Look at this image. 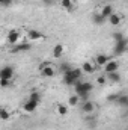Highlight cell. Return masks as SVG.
<instances>
[{
  "label": "cell",
  "mask_w": 128,
  "mask_h": 130,
  "mask_svg": "<svg viewBox=\"0 0 128 130\" xmlns=\"http://www.w3.org/2000/svg\"><path fill=\"white\" fill-rule=\"evenodd\" d=\"M107 20H109V23H110L112 26H119V23H121V17H119L118 14H115V12H113Z\"/></svg>",
  "instance_id": "9a60e30c"
},
{
  "label": "cell",
  "mask_w": 128,
  "mask_h": 130,
  "mask_svg": "<svg viewBox=\"0 0 128 130\" xmlns=\"http://www.w3.org/2000/svg\"><path fill=\"white\" fill-rule=\"evenodd\" d=\"M2 3H3V0H0V6H2Z\"/></svg>",
  "instance_id": "f1b7e54d"
},
{
  "label": "cell",
  "mask_w": 128,
  "mask_h": 130,
  "mask_svg": "<svg viewBox=\"0 0 128 130\" xmlns=\"http://www.w3.org/2000/svg\"><path fill=\"white\" fill-rule=\"evenodd\" d=\"M9 83H11V80H5V79H0V86H2V88H8V86H9Z\"/></svg>",
  "instance_id": "d4e9b609"
},
{
  "label": "cell",
  "mask_w": 128,
  "mask_h": 130,
  "mask_svg": "<svg viewBox=\"0 0 128 130\" xmlns=\"http://www.w3.org/2000/svg\"><path fill=\"white\" fill-rule=\"evenodd\" d=\"M81 71L86 73V74H92L95 71V67L92 65V62H84V64L81 65Z\"/></svg>",
  "instance_id": "5bb4252c"
},
{
  "label": "cell",
  "mask_w": 128,
  "mask_h": 130,
  "mask_svg": "<svg viewBox=\"0 0 128 130\" xmlns=\"http://www.w3.org/2000/svg\"><path fill=\"white\" fill-rule=\"evenodd\" d=\"M29 50H32V44L30 42H21L20 41L18 44H15L12 47V53H26Z\"/></svg>",
  "instance_id": "277c9868"
},
{
  "label": "cell",
  "mask_w": 128,
  "mask_h": 130,
  "mask_svg": "<svg viewBox=\"0 0 128 130\" xmlns=\"http://www.w3.org/2000/svg\"><path fill=\"white\" fill-rule=\"evenodd\" d=\"M39 70H41V74H42V77H47V79H50V77H53V76H54V70H53V67H51L50 64H47L45 67H41Z\"/></svg>",
  "instance_id": "9c48e42d"
},
{
  "label": "cell",
  "mask_w": 128,
  "mask_h": 130,
  "mask_svg": "<svg viewBox=\"0 0 128 130\" xmlns=\"http://www.w3.org/2000/svg\"><path fill=\"white\" fill-rule=\"evenodd\" d=\"M36 107H38V104L33 103V101H30V100H27V101L23 104V110L27 112V113H33V112L36 110Z\"/></svg>",
  "instance_id": "8fae6325"
},
{
  "label": "cell",
  "mask_w": 128,
  "mask_h": 130,
  "mask_svg": "<svg viewBox=\"0 0 128 130\" xmlns=\"http://www.w3.org/2000/svg\"><path fill=\"white\" fill-rule=\"evenodd\" d=\"M12 77H14V67H11V65H5V67L0 70V79L11 80Z\"/></svg>",
  "instance_id": "5b68a950"
},
{
  "label": "cell",
  "mask_w": 128,
  "mask_h": 130,
  "mask_svg": "<svg viewBox=\"0 0 128 130\" xmlns=\"http://www.w3.org/2000/svg\"><path fill=\"white\" fill-rule=\"evenodd\" d=\"M107 61H109V56H107V55L98 53L96 58H95V65H98V67H104V65L107 64Z\"/></svg>",
  "instance_id": "7c38bea8"
},
{
  "label": "cell",
  "mask_w": 128,
  "mask_h": 130,
  "mask_svg": "<svg viewBox=\"0 0 128 130\" xmlns=\"http://www.w3.org/2000/svg\"><path fill=\"white\" fill-rule=\"evenodd\" d=\"M27 38H29V41H38L41 38H45V35L38 32L36 29H27Z\"/></svg>",
  "instance_id": "ba28073f"
},
{
  "label": "cell",
  "mask_w": 128,
  "mask_h": 130,
  "mask_svg": "<svg viewBox=\"0 0 128 130\" xmlns=\"http://www.w3.org/2000/svg\"><path fill=\"white\" fill-rule=\"evenodd\" d=\"M62 55H63V45H62V44H56L54 48H53V56L57 59V58H60Z\"/></svg>",
  "instance_id": "2e32d148"
},
{
  "label": "cell",
  "mask_w": 128,
  "mask_h": 130,
  "mask_svg": "<svg viewBox=\"0 0 128 130\" xmlns=\"http://www.w3.org/2000/svg\"><path fill=\"white\" fill-rule=\"evenodd\" d=\"M68 70H71L69 64H62V65H60V71H62V74H63V73H66Z\"/></svg>",
  "instance_id": "484cf974"
},
{
  "label": "cell",
  "mask_w": 128,
  "mask_h": 130,
  "mask_svg": "<svg viewBox=\"0 0 128 130\" xmlns=\"http://www.w3.org/2000/svg\"><path fill=\"white\" fill-rule=\"evenodd\" d=\"M60 6L65 11H72L74 9V2L72 0H60Z\"/></svg>",
  "instance_id": "ac0fdd59"
},
{
  "label": "cell",
  "mask_w": 128,
  "mask_h": 130,
  "mask_svg": "<svg viewBox=\"0 0 128 130\" xmlns=\"http://www.w3.org/2000/svg\"><path fill=\"white\" fill-rule=\"evenodd\" d=\"M99 14H101V15H102L104 18H109V17H110V15L113 14V8H112L110 5H105V6L102 8V11H101Z\"/></svg>",
  "instance_id": "e0dca14e"
},
{
  "label": "cell",
  "mask_w": 128,
  "mask_h": 130,
  "mask_svg": "<svg viewBox=\"0 0 128 130\" xmlns=\"http://www.w3.org/2000/svg\"><path fill=\"white\" fill-rule=\"evenodd\" d=\"M12 2H14V0H3L2 6H11V5H12Z\"/></svg>",
  "instance_id": "83f0119b"
},
{
  "label": "cell",
  "mask_w": 128,
  "mask_h": 130,
  "mask_svg": "<svg viewBox=\"0 0 128 130\" xmlns=\"http://www.w3.org/2000/svg\"><path fill=\"white\" fill-rule=\"evenodd\" d=\"M96 82H98V83H99V85H104V83H105V82H107V79H105V77H104V76H101V77H98V79H96Z\"/></svg>",
  "instance_id": "4316f807"
},
{
  "label": "cell",
  "mask_w": 128,
  "mask_h": 130,
  "mask_svg": "<svg viewBox=\"0 0 128 130\" xmlns=\"http://www.w3.org/2000/svg\"><path fill=\"white\" fill-rule=\"evenodd\" d=\"M74 88H75V94H77V95H78V94H91L92 89H94L92 83H89V82H83L81 79L74 85Z\"/></svg>",
  "instance_id": "7a4b0ae2"
},
{
  "label": "cell",
  "mask_w": 128,
  "mask_h": 130,
  "mask_svg": "<svg viewBox=\"0 0 128 130\" xmlns=\"http://www.w3.org/2000/svg\"><path fill=\"white\" fill-rule=\"evenodd\" d=\"M95 109V104L91 101V100H86V101H81V110L84 113H92Z\"/></svg>",
  "instance_id": "30bf717a"
},
{
  "label": "cell",
  "mask_w": 128,
  "mask_h": 130,
  "mask_svg": "<svg viewBox=\"0 0 128 130\" xmlns=\"http://www.w3.org/2000/svg\"><path fill=\"white\" fill-rule=\"evenodd\" d=\"M27 100H30V101L36 103V104L39 106V103H41V100H42V95H41V92H38V91H32Z\"/></svg>",
  "instance_id": "4fadbf2b"
},
{
  "label": "cell",
  "mask_w": 128,
  "mask_h": 130,
  "mask_svg": "<svg viewBox=\"0 0 128 130\" xmlns=\"http://www.w3.org/2000/svg\"><path fill=\"white\" fill-rule=\"evenodd\" d=\"M116 101H118L121 106H128V97H127V95H122V97H116Z\"/></svg>",
  "instance_id": "cb8c5ba5"
},
{
  "label": "cell",
  "mask_w": 128,
  "mask_h": 130,
  "mask_svg": "<svg viewBox=\"0 0 128 130\" xmlns=\"http://www.w3.org/2000/svg\"><path fill=\"white\" fill-rule=\"evenodd\" d=\"M9 118H11L9 110H8V109H5V107H0V120H2V121H8Z\"/></svg>",
  "instance_id": "44dd1931"
},
{
  "label": "cell",
  "mask_w": 128,
  "mask_h": 130,
  "mask_svg": "<svg viewBox=\"0 0 128 130\" xmlns=\"http://www.w3.org/2000/svg\"><path fill=\"white\" fill-rule=\"evenodd\" d=\"M127 47H128V42L125 38H122V39H119V41H116V47H115V53L116 55H124L125 52H127Z\"/></svg>",
  "instance_id": "8992f818"
},
{
  "label": "cell",
  "mask_w": 128,
  "mask_h": 130,
  "mask_svg": "<svg viewBox=\"0 0 128 130\" xmlns=\"http://www.w3.org/2000/svg\"><path fill=\"white\" fill-rule=\"evenodd\" d=\"M102 68H104L105 74L113 73V71H118V70H119V62H118V61H115V59H112V61L109 59V61H107V64L104 65Z\"/></svg>",
  "instance_id": "52a82bcc"
},
{
  "label": "cell",
  "mask_w": 128,
  "mask_h": 130,
  "mask_svg": "<svg viewBox=\"0 0 128 130\" xmlns=\"http://www.w3.org/2000/svg\"><path fill=\"white\" fill-rule=\"evenodd\" d=\"M20 39H21V33H20V30H17V29L9 30L8 35H6V42H8V44L15 45V44H18V42H20Z\"/></svg>",
  "instance_id": "3957f363"
},
{
  "label": "cell",
  "mask_w": 128,
  "mask_h": 130,
  "mask_svg": "<svg viewBox=\"0 0 128 130\" xmlns=\"http://www.w3.org/2000/svg\"><path fill=\"white\" fill-rule=\"evenodd\" d=\"M56 109H57V113H59L60 117H65V115H68V106H65V104H60V103H59Z\"/></svg>",
  "instance_id": "7402d4cb"
},
{
  "label": "cell",
  "mask_w": 128,
  "mask_h": 130,
  "mask_svg": "<svg viewBox=\"0 0 128 130\" xmlns=\"http://www.w3.org/2000/svg\"><path fill=\"white\" fill-rule=\"evenodd\" d=\"M105 79H109L110 82H121V74L118 71H113V73H109Z\"/></svg>",
  "instance_id": "ffe728a7"
},
{
  "label": "cell",
  "mask_w": 128,
  "mask_h": 130,
  "mask_svg": "<svg viewBox=\"0 0 128 130\" xmlns=\"http://www.w3.org/2000/svg\"><path fill=\"white\" fill-rule=\"evenodd\" d=\"M92 21H94V24H96V26H101V24H104L105 18H104L101 14H94V15H92Z\"/></svg>",
  "instance_id": "d6986e66"
},
{
  "label": "cell",
  "mask_w": 128,
  "mask_h": 130,
  "mask_svg": "<svg viewBox=\"0 0 128 130\" xmlns=\"http://www.w3.org/2000/svg\"><path fill=\"white\" fill-rule=\"evenodd\" d=\"M81 74H83V71L80 68H71V70H68L66 73H63V83L68 85V86H74L81 79Z\"/></svg>",
  "instance_id": "6da1fadb"
},
{
  "label": "cell",
  "mask_w": 128,
  "mask_h": 130,
  "mask_svg": "<svg viewBox=\"0 0 128 130\" xmlns=\"http://www.w3.org/2000/svg\"><path fill=\"white\" fill-rule=\"evenodd\" d=\"M78 101H80V98H78L77 94H74V95H71V97L68 98V104H69V106H77Z\"/></svg>",
  "instance_id": "603a6c76"
},
{
  "label": "cell",
  "mask_w": 128,
  "mask_h": 130,
  "mask_svg": "<svg viewBox=\"0 0 128 130\" xmlns=\"http://www.w3.org/2000/svg\"><path fill=\"white\" fill-rule=\"evenodd\" d=\"M109 2H116V0H109Z\"/></svg>",
  "instance_id": "f546056e"
}]
</instances>
